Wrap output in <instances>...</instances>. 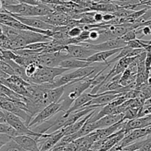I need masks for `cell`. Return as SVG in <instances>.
Here are the masks:
<instances>
[{
	"instance_id": "1",
	"label": "cell",
	"mask_w": 151,
	"mask_h": 151,
	"mask_svg": "<svg viewBox=\"0 0 151 151\" xmlns=\"http://www.w3.org/2000/svg\"><path fill=\"white\" fill-rule=\"evenodd\" d=\"M92 83V78H85L82 81L70 83L64 86V94L58 102L60 104V111L66 112L74 102L84 93L86 90L90 88Z\"/></svg>"
},
{
	"instance_id": "2",
	"label": "cell",
	"mask_w": 151,
	"mask_h": 151,
	"mask_svg": "<svg viewBox=\"0 0 151 151\" xmlns=\"http://www.w3.org/2000/svg\"><path fill=\"white\" fill-rule=\"evenodd\" d=\"M69 69L61 67H44L40 65L36 73L29 78L30 83H51L58 77L63 75Z\"/></svg>"
},
{
	"instance_id": "3",
	"label": "cell",
	"mask_w": 151,
	"mask_h": 151,
	"mask_svg": "<svg viewBox=\"0 0 151 151\" xmlns=\"http://www.w3.org/2000/svg\"><path fill=\"white\" fill-rule=\"evenodd\" d=\"M70 58L64 47L63 50L56 52L41 53L38 55L37 62L38 64L44 67H59L61 62Z\"/></svg>"
},
{
	"instance_id": "4",
	"label": "cell",
	"mask_w": 151,
	"mask_h": 151,
	"mask_svg": "<svg viewBox=\"0 0 151 151\" xmlns=\"http://www.w3.org/2000/svg\"><path fill=\"white\" fill-rule=\"evenodd\" d=\"M0 104H1V109L10 112L20 117L25 122L27 126L29 127V123L32 119L30 114L27 111L21 109L16 103H13L5 94L1 93L0 94Z\"/></svg>"
},
{
	"instance_id": "5",
	"label": "cell",
	"mask_w": 151,
	"mask_h": 151,
	"mask_svg": "<svg viewBox=\"0 0 151 151\" xmlns=\"http://www.w3.org/2000/svg\"><path fill=\"white\" fill-rule=\"evenodd\" d=\"M128 43L122 39V38H114V39L109 40V41H104V42L98 43V44H91L89 42H82L78 44H81L85 47H88L90 49L95 50L97 52H98L109 51V50H116V49L123 48L126 47Z\"/></svg>"
},
{
	"instance_id": "6",
	"label": "cell",
	"mask_w": 151,
	"mask_h": 151,
	"mask_svg": "<svg viewBox=\"0 0 151 151\" xmlns=\"http://www.w3.org/2000/svg\"><path fill=\"white\" fill-rule=\"evenodd\" d=\"M60 107L61 106L59 103H52V104L47 106L32 119L29 125V128H34V127L38 126V125L42 124L43 122L49 120L56 114L60 112Z\"/></svg>"
},
{
	"instance_id": "7",
	"label": "cell",
	"mask_w": 151,
	"mask_h": 151,
	"mask_svg": "<svg viewBox=\"0 0 151 151\" xmlns=\"http://www.w3.org/2000/svg\"><path fill=\"white\" fill-rule=\"evenodd\" d=\"M65 50L71 58L83 60H86L97 52L95 50L81 44H69L65 46Z\"/></svg>"
},
{
	"instance_id": "8",
	"label": "cell",
	"mask_w": 151,
	"mask_h": 151,
	"mask_svg": "<svg viewBox=\"0 0 151 151\" xmlns=\"http://www.w3.org/2000/svg\"><path fill=\"white\" fill-rule=\"evenodd\" d=\"M1 10H2V11H5V10H1ZM10 15H12L13 17L16 18L17 20H19V22H21L22 23L24 24L27 25V26L29 27H31L36 28V29H42V30L55 31V30L56 27H57L52 26V25H50L49 24L46 23L45 22H44V21L38 19V17H22V16H17L13 14H10Z\"/></svg>"
},
{
	"instance_id": "9",
	"label": "cell",
	"mask_w": 151,
	"mask_h": 151,
	"mask_svg": "<svg viewBox=\"0 0 151 151\" xmlns=\"http://www.w3.org/2000/svg\"><path fill=\"white\" fill-rule=\"evenodd\" d=\"M41 20L44 21L46 23L55 27H63L66 26L69 19H71L67 14L60 12L54 11L50 14L44 16L38 17Z\"/></svg>"
},
{
	"instance_id": "10",
	"label": "cell",
	"mask_w": 151,
	"mask_h": 151,
	"mask_svg": "<svg viewBox=\"0 0 151 151\" xmlns=\"http://www.w3.org/2000/svg\"><path fill=\"white\" fill-rule=\"evenodd\" d=\"M147 133H146V128H142V129H137L134 131H130L129 133L125 136L123 139L116 145L115 147L118 149L123 148L126 146L130 145L132 143L147 137Z\"/></svg>"
},
{
	"instance_id": "11",
	"label": "cell",
	"mask_w": 151,
	"mask_h": 151,
	"mask_svg": "<svg viewBox=\"0 0 151 151\" xmlns=\"http://www.w3.org/2000/svg\"><path fill=\"white\" fill-rule=\"evenodd\" d=\"M136 60V59H135ZM137 71H138V66L136 61L131 63L129 67L122 74L119 84L122 86H128L133 85L136 83L137 76Z\"/></svg>"
},
{
	"instance_id": "12",
	"label": "cell",
	"mask_w": 151,
	"mask_h": 151,
	"mask_svg": "<svg viewBox=\"0 0 151 151\" xmlns=\"http://www.w3.org/2000/svg\"><path fill=\"white\" fill-rule=\"evenodd\" d=\"M22 149L27 151H40L36 139L27 135L19 136L13 139Z\"/></svg>"
},
{
	"instance_id": "13",
	"label": "cell",
	"mask_w": 151,
	"mask_h": 151,
	"mask_svg": "<svg viewBox=\"0 0 151 151\" xmlns=\"http://www.w3.org/2000/svg\"><path fill=\"white\" fill-rule=\"evenodd\" d=\"M151 125V114L143 117H138L126 122L125 126V135L130 131L137 129H142Z\"/></svg>"
},
{
	"instance_id": "14",
	"label": "cell",
	"mask_w": 151,
	"mask_h": 151,
	"mask_svg": "<svg viewBox=\"0 0 151 151\" xmlns=\"http://www.w3.org/2000/svg\"><path fill=\"white\" fill-rule=\"evenodd\" d=\"M124 114H110L101 118L99 120L96 122H92L94 125V130L102 129V128H108L111 125H115L118 122L123 120Z\"/></svg>"
},
{
	"instance_id": "15",
	"label": "cell",
	"mask_w": 151,
	"mask_h": 151,
	"mask_svg": "<svg viewBox=\"0 0 151 151\" xmlns=\"http://www.w3.org/2000/svg\"><path fill=\"white\" fill-rule=\"evenodd\" d=\"M96 97V94H91L90 93H83V94H81L76 100L73 103L72 106H71L70 109L67 111L66 112H65L64 118H67L69 116V115L71 113L74 111H76L79 110V109H82L84 107L86 103H88V102H90L91 100H92L93 99Z\"/></svg>"
},
{
	"instance_id": "16",
	"label": "cell",
	"mask_w": 151,
	"mask_h": 151,
	"mask_svg": "<svg viewBox=\"0 0 151 151\" xmlns=\"http://www.w3.org/2000/svg\"><path fill=\"white\" fill-rule=\"evenodd\" d=\"M122 48L116 49V50H109V51H103V52H98L95 53L88 58V59L85 60L86 61L89 62L90 63H107L108 58H110L111 56L116 55L119 53V52L122 50Z\"/></svg>"
},
{
	"instance_id": "17",
	"label": "cell",
	"mask_w": 151,
	"mask_h": 151,
	"mask_svg": "<svg viewBox=\"0 0 151 151\" xmlns=\"http://www.w3.org/2000/svg\"><path fill=\"white\" fill-rule=\"evenodd\" d=\"M96 110H97V109H96L95 110L93 111H91L90 114H88V115H86V116H84V117L81 118L80 120H78V122H76L75 123H74L73 125H70V126L66 127V128H62L61 130H62V131L63 132L64 137H66V136L72 135V134H75V133L78 132V131H79L80 130H81V128L83 127V125L86 123V122L88 121V119H89V118L91 117V116H92L94 113H95Z\"/></svg>"
},
{
	"instance_id": "18",
	"label": "cell",
	"mask_w": 151,
	"mask_h": 151,
	"mask_svg": "<svg viewBox=\"0 0 151 151\" xmlns=\"http://www.w3.org/2000/svg\"><path fill=\"white\" fill-rule=\"evenodd\" d=\"M91 64H92V63H90L89 62L86 61V60L70 58L66 59V60L61 62L59 67L64 68V69H67L70 70V69H81V68L86 67V66H90Z\"/></svg>"
},
{
	"instance_id": "19",
	"label": "cell",
	"mask_w": 151,
	"mask_h": 151,
	"mask_svg": "<svg viewBox=\"0 0 151 151\" xmlns=\"http://www.w3.org/2000/svg\"><path fill=\"white\" fill-rule=\"evenodd\" d=\"M64 86L48 90L45 94L46 100L48 102L49 104L58 103L64 94Z\"/></svg>"
},
{
	"instance_id": "20",
	"label": "cell",
	"mask_w": 151,
	"mask_h": 151,
	"mask_svg": "<svg viewBox=\"0 0 151 151\" xmlns=\"http://www.w3.org/2000/svg\"><path fill=\"white\" fill-rule=\"evenodd\" d=\"M0 82H1V84L8 87L9 88H10V89L14 91L15 92H16L17 94H20V95L24 96V97H30V94H29L28 90L27 89V87L21 86L16 85V84L10 83L7 82V81H6V79L2 78H0Z\"/></svg>"
},
{
	"instance_id": "21",
	"label": "cell",
	"mask_w": 151,
	"mask_h": 151,
	"mask_svg": "<svg viewBox=\"0 0 151 151\" xmlns=\"http://www.w3.org/2000/svg\"><path fill=\"white\" fill-rule=\"evenodd\" d=\"M1 94H5L7 97H8L10 100L13 102H20L23 101L25 103V99L26 97H24V96L20 95V94H17L16 92H15L14 91L11 90L10 88H9L8 87L5 86L1 84Z\"/></svg>"
},
{
	"instance_id": "22",
	"label": "cell",
	"mask_w": 151,
	"mask_h": 151,
	"mask_svg": "<svg viewBox=\"0 0 151 151\" xmlns=\"http://www.w3.org/2000/svg\"><path fill=\"white\" fill-rule=\"evenodd\" d=\"M0 134H4L10 136L12 138L22 136L13 127L8 123H0Z\"/></svg>"
},
{
	"instance_id": "23",
	"label": "cell",
	"mask_w": 151,
	"mask_h": 151,
	"mask_svg": "<svg viewBox=\"0 0 151 151\" xmlns=\"http://www.w3.org/2000/svg\"><path fill=\"white\" fill-rule=\"evenodd\" d=\"M1 33H3L4 35H5L10 40L13 39L16 37H17L19 35V33H20V30L19 29H15V28L7 26V25H4L3 24H1Z\"/></svg>"
},
{
	"instance_id": "24",
	"label": "cell",
	"mask_w": 151,
	"mask_h": 151,
	"mask_svg": "<svg viewBox=\"0 0 151 151\" xmlns=\"http://www.w3.org/2000/svg\"><path fill=\"white\" fill-rule=\"evenodd\" d=\"M0 151H24L14 140H11L9 142L6 143L4 145L0 147Z\"/></svg>"
},
{
	"instance_id": "25",
	"label": "cell",
	"mask_w": 151,
	"mask_h": 151,
	"mask_svg": "<svg viewBox=\"0 0 151 151\" xmlns=\"http://www.w3.org/2000/svg\"><path fill=\"white\" fill-rule=\"evenodd\" d=\"M7 82L10 83L16 84L17 86H25L27 87L30 85V83L27 82L26 81L22 78L21 77L17 76V75H12V76L9 77L7 79H6Z\"/></svg>"
},
{
	"instance_id": "26",
	"label": "cell",
	"mask_w": 151,
	"mask_h": 151,
	"mask_svg": "<svg viewBox=\"0 0 151 151\" xmlns=\"http://www.w3.org/2000/svg\"><path fill=\"white\" fill-rule=\"evenodd\" d=\"M0 47L1 50H13L11 41L3 33H1V36H0Z\"/></svg>"
},
{
	"instance_id": "27",
	"label": "cell",
	"mask_w": 151,
	"mask_h": 151,
	"mask_svg": "<svg viewBox=\"0 0 151 151\" xmlns=\"http://www.w3.org/2000/svg\"><path fill=\"white\" fill-rule=\"evenodd\" d=\"M0 51H1V56H0L1 60H15L18 57V55L12 50H4L0 49Z\"/></svg>"
},
{
	"instance_id": "28",
	"label": "cell",
	"mask_w": 151,
	"mask_h": 151,
	"mask_svg": "<svg viewBox=\"0 0 151 151\" xmlns=\"http://www.w3.org/2000/svg\"><path fill=\"white\" fill-rule=\"evenodd\" d=\"M40 65L38 64L37 62L30 63V64L28 65L27 66H26V67H25V71H26V74L27 75L28 78H32V77L36 73Z\"/></svg>"
},
{
	"instance_id": "29",
	"label": "cell",
	"mask_w": 151,
	"mask_h": 151,
	"mask_svg": "<svg viewBox=\"0 0 151 151\" xmlns=\"http://www.w3.org/2000/svg\"><path fill=\"white\" fill-rule=\"evenodd\" d=\"M0 69L1 71H2L4 73L7 74L10 76H12V75H16V73H15L14 70L12 68V66H10L9 63H7V62L4 61L2 60H0Z\"/></svg>"
},
{
	"instance_id": "30",
	"label": "cell",
	"mask_w": 151,
	"mask_h": 151,
	"mask_svg": "<svg viewBox=\"0 0 151 151\" xmlns=\"http://www.w3.org/2000/svg\"><path fill=\"white\" fill-rule=\"evenodd\" d=\"M83 31V29L80 26H77V27H74L70 28L69 29L67 32V35L69 38H77V37L79 36L82 32Z\"/></svg>"
},
{
	"instance_id": "31",
	"label": "cell",
	"mask_w": 151,
	"mask_h": 151,
	"mask_svg": "<svg viewBox=\"0 0 151 151\" xmlns=\"http://www.w3.org/2000/svg\"><path fill=\"white\" fill-rule=\"evenodd\" d=\"M123 41H125V42H129V41H134V40L137 39V32H136V29H132V30L128 31V32L125 34L122 37H121Z\"/></svg>"
},
{
	"instance_id": "32",
	"label": "cell",
	"mask_w": 151,
	"mask_h": 151,
	"mask_svg": "<svg viewBox=\"0 0 151 151\" xmlns=\"http://www.w3.org/2000/svg\"><path fill=\"white\" fill-rule=\"evenodd\" d=\"M100 38V32L99 31L98 28H94V29H90L89 33V41L88 42L91 41H95L97 42Z\"/></svg>"
},
{
	"instance_id": "33",
	"label": "cell",
	"mask_w": 151,
	"mask_h": 151,
	"mask_svg": "<svg viewBox=\"0 0 151 151\" xmlns=\"http://www.w3.org/2000/svg\"><path fill=\"white\" fill-rule=\"evenodd\" d=\"M151 114V104H145L139 112L138 117H143Z\"/></svg>"
},
{
	"instance_id": "34",
	"label": "cell",
	"mask_w": 151,
	"mask_h": 151,
	"mask_svg": "<svg viewBox=\"0 0 151 151\" xmlns=\"http://www.w3.org/2000/svg\"><path fill=\"white\" fill-rule=\"evenodd\" d=\"M11 140H13V138L7 135V134H0V147L5 145L6 143L9 142Z\"/></svg>"
},
{
	"instance_id": "35",
	"label": "cell",
	"mask_w": 151,
	"mask_h": 151,
	"mask_svg": "<svg viewBox=\"0 0 151 151\" xmlns=\"http://www.w3.org/2000/svg\"><path fill=\"white\" fill-rule=\"evenodd\" d=\"M0 1H1V7H7V6L19 4V2L17 0H0Z\"/></svg>"
},
{
	"instance_id": "36",
	"label": "cell",
	"mask_w": 151,
	"mask_h": 151,
	"mask_svg": "<svg viewBox=\"0 0 151 151\" xmlns=\"http://www.w3.org/2000/svg\"><path fill=\"white\" fill-rule=\"evenodd\" d=\"M145 67L146 70L147 72L150 74V70H151V52H147V56H146L145 58Z\"/></svg>"
},
{
	"instance_id": "37",
	"label": "cell",
	"mask_w": 151,
	"mask_h": 151,
	"mask_svg": "<svg viewBox=\"0 0 151 151\" xmlns=\"http://www.w3.org/2000/svg\"><path fill=\"white\" fill-rule=\"evenodd\" d=\"M94 18L97 24H100V23H103V22H103V13H100V12H96L95 14H94Z\"/></svg>"
},
{
	"instance_id": "38",
	"label": "cell",
	"mask_w": 151,
	"mask_h": 151,
	"mask_svg": "<svg viewBox=\"0 0 151 151\" xmlns=\"http://www.w3.org/2000/svg\"><path fill=\"white\" fill-rule=\"evenodd\" d=\"M116 16L113 13H104L103 14V22H109L114 19Z\"/></svg>"
},
{
	"instance_id": "39",
	"label": "cell",
	"mask_w": 151,
	"mask_h": 151,
	"mask_svg": "<svg viewBox=\"0 0 151 151\" xmlns=\"http://www.w3.org/2000/svg\"><path fill=\"white\" fill-rule=\"evenodd\" d=\"M19 3H24V4H27L29 5H38L41 3L38 2L36 0H17Z\"/></svg>"
},
{
	"instance_id": "40",
	"label": "cell",
	"mask_w": 151,
	"mask_h": 151,
	"mask_svg": "<svg viewBox=\"0 0 151 151\" xmlns=\"http://www.w3.org/2000/svg\"><path fill=\"white\" fill-rule=\"evenodd\" d=\"M0 123H7L4 111L1 110V109L0 111Z\"/></svg>"
},
{
	"instance_id": "41",
	"label": "cell",
	"mask_w": 151,
	"mask_h": 151,
	"mask_svg": "<svg viewBox=\"0 0 151 151\" xmlns=\"http://www.w3.org/2000/svg\"><path fill=\"white\" fill-rule=\"evenodd\" d=\"M145 104H151V97L150 98H149L148 100H146L145 103Z\"/></svg>"
},
{
	"instance_id": "42",
	"label": "cell",
	"mask_w": 151,
	"mask_h": 151,
	"mask_svg": "<svg viewBox=\"0 0 151 151\" xmlns=\"http://www.w3.org/2000/svg\"><path fill=\"white\" fill-rule=\"evenodd\" d=\"M24 151H27V150H24Z\"/></svg>"
}]
</instances>
